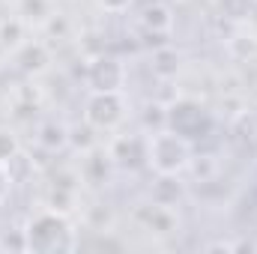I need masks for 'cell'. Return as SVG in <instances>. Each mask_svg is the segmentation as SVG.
I'll return each mask as SVG.
<instances>
[{
  "label": "cell",
  "instance_id": "1",
  "mask_svg": "<svg viewBox=\"0 0 257 254\" xmlns=\"http://www.w3.org/2000/svg\"><path fill=\"white\" fill-rule=\"evenodd\" d=\"M21 242H24V251L33 254H69L78 251L81 236H78V227L72 224V218L63 209L45 206L24 221Z\"/></svg>",
  "mask_w": 257,
  "mask_h": 254
},
{
  "label": "cell",
  "instance_id": "2",
  "mask_svg": "<svg viewBox=\"0 0 257 254\" xmlns=\"http://www.w3.org/2000/svg\"><path fill=\"white\" fill-rule=\"evenodd\" d=\"M194 162V144L183 138L180 132L162 126L159 132L147 135V168L156 171L159 177H180L192 168Z\"/></svg>",
  "mask_w": 257,
  "mask_h": 254
},
{
  "label": "cell",
  "instance_id": "3",
  "mask_svg": "<svg viewBox=\"0 0 257 254\" xmlns=\"http://www.w3.org/2000/svg\"><path fill=\"white\" fill-rule=\"evenodd\" d=\"M128 105L123 90H90L84 102V126L93 132H117L126 123Z\"/></svg>",
  "mask_w": 257,
  "mask_h": 254
},
{
  "label": "cell",
  "instance_id": "4",
  "mask_svg": "<svg viewBox=\"0 0 257 254\" xmlns=\"http://www.w3.org/2000/svg\"><path fill=\"white\" fill-rule=\"evenodd\" d=\"M212 114L206 105H200L197 99H177L174 105H168L165 111V126L180 132L183 138L189 141H197V138H206L212 132Z\"/></svg>",
  "mask_w": 257,
  "mask_h": 254
},
{
  "label": "cell",
  "instance_id": "5",
  "mask_svg": "<svg viewBox=\"0 0 257 254\" xmlns=\"http://www.w3.org/2000/svg\"><path fill=\"white\" fill-rule=\"evenodd\" d=\"M90 90H123L126 87V63L111 54H99L87 69Z\"/></svg>",
  "mask_w": 257,
  "mask_h": 254
},
{
  "label": "cell",
  "instance_id": "6",
  "mask_svg": "<svg viewBox=\"0 0 257 254\" xmlns=\"http://www.w3.org/2000/svg\"><path fill=\"white\" fill-rule=\"evenodd\" d=\"M138 21H141L147 30H153V33H159V30H171V24H174L171 9H168L165 3H147V6L141 9Z\"/></svg>",
  "mask_w": 257,
  "mask_h": 254
},
{
  "label": "cell",
  "instance_id": "7",
  "mask_svg": "<svg viewBox=\"0 0 257 254\" xmlns=\"http://www.w3.org/2000/svg\"><path fill=\"white\" fill-rule=\"evenodd\" d=\"M12 189V174H9V165L0 159V203L6 200V194Z\"/></svg>",
  "mask_w": 257,
  "mask_h": 254
},
{
  "label": "cell",
  "instance_id": "8",
  "mask_svg": "<svg viewBox=\"0 0 257 254\" xmlns=\"http://www.w3.org/2000/svg\"><path fill=\"white\" fill-rule=\"evenodd\" d=\"M96 3H99V9H105V12H114V15L126 12L128 6H132V0H96Z\"/></svg>",
  "mask_w": 257,
  "mask_h": 254
},
{
  "label": "cell",
  "instance_id": "9",
  "mask_svg": "<svg viewBox=\"0 0 257 254\" xmlns=\"http://www.w3.org/2000/svg\"><path fill=\"white\" fill-rule=\"evenodd\" d=\"M3 57H6V48H3V45H0V60H3Z\"/></svg>",
  "mask_w": 257,
  "mask_h": 254
}]
</instances>
